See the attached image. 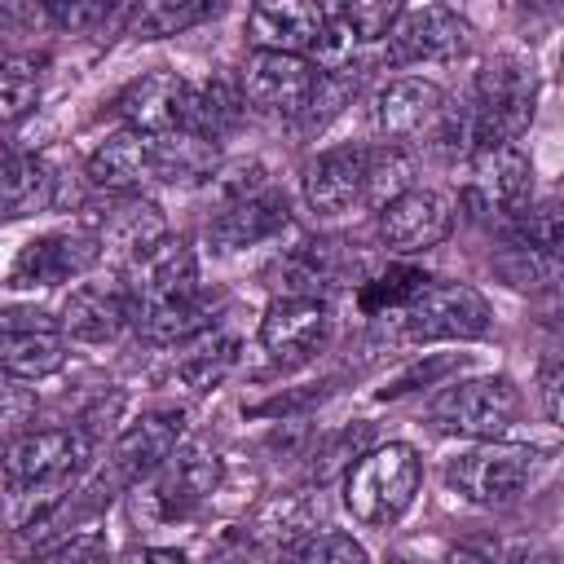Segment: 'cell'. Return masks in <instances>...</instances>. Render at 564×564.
<instances>
[{"mask_svg":"<svg viewBox=\"0 0 564 564\" xmlns=\"http://www.w3.org/2000/svg\"><path fill=\"white\" fill-rule=\"evenodd\" d=\"M542 463H546V454H538L533 445L476 441L471 449L449 458L445 480H449L454 494H463L476 507H507V502H516L533 485Z\"/></svg>","mask_w":564,"mask_h":564,"instance_id":"3957f363","label":"cell"},{"mask_svg":"<svg viewBox=\"0 0 564 564\" xmlns=\"http://www.w3.org/2000/svg\"><path fill=\"white\" fill-rule=\"evenodd\" d=\"M185 106H189V79H181L176 70H145L115 101L128 132H141V137L185 132Z\"/></svg>","mask_w":564,"mask_h":564,"instance_id":"2e32d148","label":"cell"},{"mask_svg":"<svg viewBox=\"0 0 564 564\" xmlns=\"http://www.w3.org/2000/svg\"><path fill=\"white\" fill-rule=\"evenodd\" d=\"M286 560H291V564H370L366 546L352 542V533H339V529L313 533L304 546L286 551Z\"/></svg>","mask_w":564,"mask_h":564,"instance_id":"e575fe53","label":"cell"},{"mask_svg":"<svg viewBox=\"0 0 564 564\" xmlns=\"http://www.w3.org/2000/svg\"><path fill=\"white\" fill-rule=\"evenodd\" d=\"M410 176H414V163H410V154L401 145H388L383 141L379 150H366V198L375 207H388L392 198H401L405 189H414Z\"/></svg>","mask_w":564,"mask_h":564,"instance_id":"1f68e13d","label":"cell"},{"mask_svg":"<svg viewBox=\"0 0 564 564\" xmlns=\"http://www.w3.org/2000/svg\"><path fill=\"white\" fill-rule=\"evenodd\" d=\"M335 247L339 242H326V238H304L300 247H291L278 260V269H273L282 295H313V300H322L317 291L330 286L339 278V269H344V260H339Z\"/></svg>","mask_w":564,"mask_h":564,"instance_id":"4316f807","label":"cell"},{"mask_svg":"<svg viewBox=\"0 0 564 564\" xmlns=\"http://www.w3.org/2000/svg\"><path fill=\"white\" fill-rule=\"evenodd\" d=\"M498 273L520 286V291H538V286H555L560 278V256H546V251H533V247H507V256L498 260Z\"/></svg>","mask_w":564,"mask_h":564,"instance_id":"836d02e7","label":"cell"},{"mask_svg":"<svg viewBox=\"0 0 564 564\" xmlns=\"http://www.w3.org/2000/svg\"><path fill=\"white\" fill-rule=\"evenodd\" d=\"M234 366H238V339L225 335V330H207V335H198V339L189 344V352L181 357L176 375H181V383H189L194 392H212Z\"/></svg>","mask_w":564,"mask_h":564,"instance_id":"f1b7e54d","label":"cell"},{"mask_svg":"<svg viewBox=\"0 0 564 564\" xmlns=\"http://www.w3.org/2000/svg\"><path fill=\"white\" fill-rule=\"evenodd\" d=\"M471 106V132H476V150L489 145H516L520 132L533 123V106H538V79L520 57H494L480 75H476V97Z\"/></svg>","mask_w":564,"mask_h":564,"instance_id":"277c9868","label":"cell"},{"mask_svg":"<svg viewBox=\"0 0 564 564\" xmlns=\"http://www.w3.org/2000/svg\"><path fill=\"white\" fill-rule=\"evenodd\" d=\"M84 172H88V185L106 189L110 198L141 194L154 181V137H141V132L106 137L88 154V167Z\"/></svg>","mask_w":564,"mask_h":564,"instance_id":"44dd1931","label":"cell"},{"mask_svg":"<svg viewBox=\"0 0 564 564\" xmlns=\"http://www.w3.org/2000/svg\"><path fill=\"white\" fill-rule=\"evenodd\" d=\"M454 198L441 194V189H405L401 198H392L388 207H379V238L383 247L401 251V256H414V251H427L436 242L449 238L454 229Z\"/></svg>","mask_w":564,"mask_h":564,"instance_id":"5bb4252c","label":"cell"},{"mask_svg":"<svg viewBox=\"0 0 564 564\" xmlns=\"http://www.w3.org/2000/svg\"><path fill=\"white\" fill-rule=\"evenodd\" d=\"M13 35H18V26H13V18H9V13H0V57H4V48L13 44Z\"/></svg>","mask_w":564,"mask_h":564,"instance_id":"f6af8a7d","label":"cell"},{"mask_svg":"<svg viewBox=\"0 0 564 564\" xmlns=\"http://www.w3.org/2000/svg\"><path fill=\"white\" fill-rule=\"evenodd\" d=\"M207 564H264V546L242 529V533H225L216 542V551L207 555Z\"/></svg>","mask_w":564,"mask_h":564,"instance_id":"ab89813d","label":"cell"},{"mask_svg":"<svg viewBox=\"0 0 564 564\" xmlns=\"http://www.w3.org/2000/svg\"><path fill=\"white\" fill-rule=\"evenodd\" d=\"M511 564H555V555L551 551H520V555H511Z\"/></svg>","mask_w":564,"mask_h":564,"instance_id":"ee69618b","label":"cell"},{"mask_svg":"<svg viewBox=\"0 0 564 564\" xmlns=\"http://www.w3.org/2000/svg\"><path fill=\"white\" fill-rule=\"evenodd\" d=\"M101 260V247L93 229H57L22 242V251L9 264V286L13 291H48L62 286L79 273H88Z\"/></svg>","mask_w":564,"mask_h":564,"instance_id":"9c48e42d","label":"cell"},{"mask_svg":"<svg viewBox=\"0 0 564 564\" xmlns=\"http://www.w3.org/2000/svg\"><path fill=\"white\" fill-rule=\"evenodd\" d=\"M427 282H432V278H427L423 269H414V264H388L383 273H375L370 282H361L357 304H361V313H370V317H379V313H401Z\"/></svg>","mask_w":564,"mask_h":564,"instance_id":"4dcf8cb0","label":"cell"},{"mask_svg":"<svg viewBox=\"0 0 564 564\" xmlns=\"http://www.w3.org/2000/svg\"><path fill=\"white\" fill-rule=\"evenodd\" d=\"M383 564H423V560H419V555H410V551H392Z\"/></svg>","mask_w":564,"mask_h":564,"instance_id":"bcb514c9","label":"cell"},{"mask_svg":"<svg viewBox=\"0 0 564 564\" xmlns=\"http://www.w3.org/2000/svg\"><path fill=\"white\" fill-rule=\"evenodd\" d=\"M44 88V57L31 53H4L0 57V123H18L35 110Z\"/></svg>","mask_w":564,"mask_h":564,"instance_id":"f546056e","label":"cell"},{"mask_svg":"<svg viewBox=\"0 0 564 564\" xmlns=\"http://www.w3.org/2000/svg\"><path fill=\"white\" fill-rule=\"evenodd\" d=\"M150 480V511L159 520H189L207 507V498L216 494L220 485V458L207 454L203 445H185V449H172L167 463L145 476Z\"/></svg>","mask_w":564,"mask_h":564,"instance_id":"30bf717a","label":"cell"},{"mask_svg":"<svg viewBox=\"0 0 564 564\" xmlns=\"http://www.w3.org/2000/svg\"><path fill=\"white\" fill-rule=\"evenodd\" d=\"M339 13H344V22L357 31L361 44H375V40H383V35L392 31L401 4H392V0H361V4H339Z\"/></svg>","mask_w":564,"mask_h":564,"instance_id":"8d00e7d4","label":"cell"},{"mask_svg":"<svg viewBox=\"0 0 564 564\" xmlns=\"http://www.w3.org/2000/svg\"><path fill=\"white\" fill-rule=\"evenodd\" d=\"M366 198V150L335 145L304 167V203L317 216H344Z\"/></svg>","mask_w":564,"mask_h":564,"instance_id":"e0dca14e","label":"cell"},{"mask_svg":"<svg viewBox=\"0 0 564 564\" xmlns=\"http://www.w3.org/2000/svg\"><path fill=\"white\" fill-rule=\"evenodd\" d=\"M520 414V388L507 375H480V379H458L436 392L427 405V419L445 436H467V441H498Z\"/></svg>","mask_w":564,"mask_h":564,"instance_id":"5b68a950","label":"cell"},{"mask_svg":"<svg viewBox=\"0 0 564 564\" xmlns=\"http://www.w3.org/2000/svg\"><path fill=\"white\" fill-rule=\"evenodd\" d=\"M560 383H564V370L555 357H546L538 366V397H542V414L546 423H560Z\"/></svg>","mask_w":564,"mask_h":564,"instance_id":"60d3db41","label":"cell"},{"mask_svg":"<svg viewBox=\"0 0 564 564\" xmlns=\"http://www.w3.org/2000/svg\"><path fill=\"white\" fill-rule=\"evenodd\" d=\"M326 22L322 4H300V0H273V4H256L247 13V40L256 44V53H304L313 48L317 31Z\"/></svg>","mask_w":564,"mask_h":564,"instance_id":"7402d4cb","label":"cell"},{"mask_svg":"<svg viewBox=\"0 0 564 564\" xmlns=\"http://www.w3.org/2000/svg\"><path fill=\"white\" fill-rule=\"evenodd\" d=\"M454 366H458L454 357H436L432 366L414 361V366H410V370H401V375H397L392 383H383V388H379V397L388 401V397H405V392H414V388H427V383H436L441 375H449Z\"/></svg>","mask_w":564,"mask_h":564,"instance_id":"f35d334b","label":"cell"},{"mask_svg":"<svg viewBox=\"0 0 564 564\" xmlns=\"http://www.w3.org/2000/svg\"><path fill=\"white\" fill-rule=\"evenodd\" d=\"M93 238H97L101 256H115V260H123V269H128L137 256H145L150 247H159V242L167 238V220H163V212H159L150 198L123 194V198H115V207L97 220Z\"/></svg>","mask_w":564,"mask_h":564,"instance_id":"d6986e66","label":"cell"},{"mask_svg":"<svg viewBox=\"0 0 564 564\" xmlns=\"http://www.w3.org/2000/svg\"><path fill=\"white\" fill-rule=\"evenodd\" d=\"M441 110H445V93L432 79H392L375 97V128L388 145H401L427 137Z\"/></svg>","mask_w":564,"mask_h":564,"instance_id":"ac0fdd59","label":"cell"},{"mask_svg":"<svg viewBox=\"0 0 564 564\" xmlns=\"http://www.w3.org/2000/svg\"><path fill=\"white\" fill-rule=\"evenodd\" d=\"M445 564H502V560H498V542H489V538H467V542H458V546L445 555Z\"/></svg>","mask_w":564,"mask_h":564,"instance_id":"b9f144b4","label":"cell"},{"mask_svg":"<svg viewBox=\"0 0 564 564\" xmlns=\"http://www.w3.org/2000/svg\"><path fill=\"white\" fill-rule=\"evenodd\" d=\"M115 564H189V560L181 551H172V546H132Z\"/></svg>","mask_w":564,"mask_h":564,"instance_id":"7bdbcfd3","label":"cell"},{"mask_svg":"<svg viewBox=\"0 0 564 564\" xmlns=\"http://www.w3.org/2000/svg\"><path fill=\"white\" fill-rule=\"evenodd\" d=\"M132 322L128 295L115 282H84L66 295L62 304V335L79 339V344H110L123 335V326Z\"/></svg>","mask_w":564,"mask_h":564,"instance_id":"ffe728a7","label":"cell"},{"mask_svg":"<svg viewBox=\"0 0 564 564\" xmlns=\"http://www.w3.org/2000/svg\"><path fill=\"white\" fill-rule=\"evenodd\" d=\"M62 203L57 172L40 154H4L0 159V220H22Z\"/></svg>","mask_w":564,"mask_h":564,"instance_id":"cb8c5ba5","label":"cell"},{"mask_svg":"<svg viewBox=\"0 0 564 564\" xmlns=\"http://www.w3.org/2000/svg\"><path fill=\"white\" fill-rule=\"evenodd\" d=\"M419 485H423V458L410 445L388 441L379 449H366L348 467L344 507H348L352 520H361L370 529H383V524H397L414 507Z\"/></svg>","mask_w":564,"mask_h":564,"instance_id":"7a4b0ae2","label":"cell"},{"mask_svg":"<svg viewBox=\"0 0 564 564\" xmlns=\"http://www.w3.org/2000/svg\"><path fill=\"white\" fill-rule=\"evenodd\" d=\"M388 40V62L405 66V62H441V57H458L471 40V26L449 9V4H414L401 9Z\"/></svg>","mask_w":564,"mask_h":564,"instance_id":"4fadbf2b","label":"cell"},{"mask_svg":"<svg viewBox=\"0 0 564 564\" xmlns=\"http://www.w3.org/2000/svg\"><path fill=\"white\" fill-rule=\"evenodd\" d=\"M467 163H471L467 203L476 207V216H494L511 225L533 203V163L520 145H489L476 150Z\"/></svg>","mask_w":564,"mask_h":564,"instance_id":"ba28073f","label":"cell"},{"mask_svg":"<svg viewBox=\"0 0 564 564\" xmlns=\"http://www.w3.org/2000/svg\"><path fill=\"white\" fill-rule=\"evenodd\" d=\"M326 330H330V308L326 300H313V295H278L260 317V344L282 366L313 357Z\"/></svg>","mask_w":564,"mask_h":564,"instance_id":"9a60e30c","label":"cell"},{"mask_svg":"<svg viewBox=\"0 0 564 564\" xmlns=\"http://www.w3.org/2000/svg\"><path fill=\"white\" fill-rule=\"evenodd\" d=\"M40 564H106V533L101 529H75L66 538H57Z\"/></svg>","mask_w":564,"mask_h":564,"instance_id":"d590c367","label":"cell"},{"mask_svg":"<svg viewBox=\"0 0 564 564\" xmlns=\"http://www.w3.org/2000/svg\"><path fill=\"white\" fill-rule=\"evenodd\" d=\"M286 220H291V216H286V198H282L278 189H260V194H251V198H242V203L216 212V216L207 220V242H212L216 251H247V247H256V242L282 234Z\"/></svg>","mask_w":564,"mask_h":564,"instance_id":"603a6c76","label":"cell"},{"mask_svg":"<svg viewBox=\"0 0 564 564\" xmlns=\"http://www.w3.org/2000/svg\"><path fill=\"white\" fill-rule=\"evenodd\" d=\"M66 361V335L44 308L0 313V370L9 379H48Z\"/></svg>","mask_w":564,"mask_h":564,"instance_id":"8fae6325","label":"cell"},{"mask_svg":"<svg viewBox=\"0 0 564 564\" xmlns=\"http://www.w3.org/2000/svg\"><path fill=\"white\" fill-rule=\"evenodd\" d=\"M212 300L203 291L185 295V300H172V304H159V308H145V313H132V326L145 344H159V348H172V344H189L198 335L212 330Z\"/></svg>","mask_w":564,"mask_h":564,"instance_id":"484cf974","label":"cell"},{"mask_svg":"<svg viewBox=\"0 0 564 564\" xmlns=\"http://www.w3.org/2000/svg\"><path fill=\"white\" fill-rule=\"evenodd\" d=\"M489 300L463 282H427L401 308V335L410 344H441V339H480L489 330Z\"/></svg>","mask_w":564,"mask_h":564,"instance_id":"8992f818","label":"cell"},{"mask_svg":"<svg viewBox=\"0 0 564 564\" xmlns=\"http://www.w3.org/2000/svg\"><path fill=\"white\" fill-rule=\"evenodd\" d=\"M238 88L251 110L278 115V119H300L313 101L317 70L308 57H295V53H251L238 75Z\"/></svg>","mask_w":564,"mask_h":564,"instance_id":"52a82bcc","label":"cell"},{"mask_svg":"<svg viewBox=\"0 0 564 564\" xmlns=\"http://www.w3.org/2000/svg\"><path fill=\"white\" fill-rule=\"evenodd\" d=\"M93 458V436L70 427L22 432L0 458V516L9 529H26L44 520L84 476Z\"/></svg>","mask_w":564,"mask_h":564,"instance_id":"6da1fadb","label":"cell"},{"mask_svg":"<svg viewBox=\"0 0 564 564\" xmlns=\"http://www.w3.org/2000/svg\"><path fill=\"white\" fill-rule=\"evenodd\" d=\"M115 13H123V9L101 4V0H70V4H48V9H44V18L57 22V26L70 31V35H88V31L106 26Z\"/></svg>","mask_w":564,"mask_h":564,"instance_id":"74e56055","label":"cell"},{"mask_svg":"<svg viewBox=\"0 0 564 564\" xmlns=\"http://www.w3.org/2000/svg\"><path fill=\"white\" fill-rule=\"evenodd\" d=\"M216 13H220V4H212V0H150V4L128 9V35L167 40V35H181V31L216 18Z\"/></svg>","mask_w":564,"mask_h":564,"instance_id":"83f0119b","label":"cell"},{"mask_svg":"<svg viewBox=\"0 0 564 564\" xmlns=\"http://www.w3.org/2000/svg\"><path fill=\"white\" fill-rule=\"evenodd\" d=\"M194 291H198V264H194V251L185 238H163L159 247H150L145 256H137L123 269V295H128L132 313L185 300Z\"/></svg>","mask_w":564,"mask_h":564,"instance_id":"7c38bea8","label":"cell"},{"mask_svg":"<svg viewBox=\"0 0 564 564\" xmlns=\"http://www.w3.org/2000/svg\"><path fill=\"white\" fill-rule=\"evenodd\" d=\"M203 189L216 203V212H225V207H234V203H242L269 185H264V167L256 159H234V163H216L212 176L203 181Z\"/></svg>","mask_w":564,"mask_h":564,"instance_id":"d6a6232c","label":"cell"},{"mask_svg":"<svg viewBox=\"0 0 564 564\" xmlns=\"http://www.w3.org/2000/svg\"><path fill=\"white\" fill-rule=\"evenodd\" d=\"M247 115V101H242V88L238 79H207V84H189V106H185V132L203 137V141H220L225 132H234Z\"/></svg>","mask_w":564,"mask_h":564,"instance_id":"d4e9b609","label":"cell"}]
</instances>
